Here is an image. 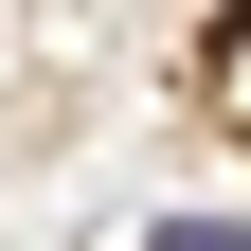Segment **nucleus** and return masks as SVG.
Returning <instances> with one entry per match:
<instances>
[{
	"mask_svg": "<svg viewBox=\"0 0 251 251\" xmlns=\"http://www.w3.org/2000/svg\"><path fill=\"white\" fill-rule=\"evenodd\" d=\"M162 251H251V215H162Z\"/></svg>",
	"mask_w": 251,
	"mask_h": 251,
	"instance_id": "f257e3e1",
	"label": "nucleus"
},
{
	"mask_svg": "<svg viewBox=\"0 0 251 251\" xmlns=\"http://www.w3.org/2000/svg\"><path fill=\"white\" fill-rule=\"evenodd\" d=\"M233 36H251V18H233ZM215 90H233V108H251V54H215Z\"/></svg>",
	"mask_w": 251,
	"mask_h": 251,
	"instance_id": "f03ea898",
	"label": "nucleus"
}]
</instances>
